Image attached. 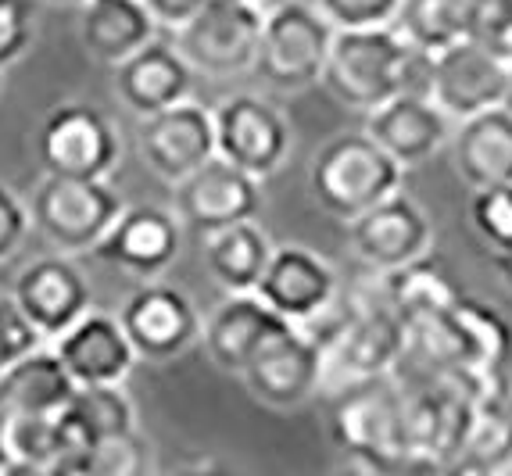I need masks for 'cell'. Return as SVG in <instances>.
Returning a JSON list of instances; mask_svg holds the SVG:
<instances>
[{
  "mask_svg": "<svg viewBox=\"0 0 512 476\" xmlns=\"http://www.w3.org/2000/svg\"><path fill=\"white\" fill-rule=\"evenodd\" d=\"M255 294L276 315H283L287 323L298 326L316 319L333 301V294H337V272L316 251H308V247H273L262 280L255 283Z\"/></svg>",
  "mask_w": 512,
  "mask_h": 476,
  "instance_id": "e0dca14e",
  "label": "cell"
},
{
  "mask_svg": "<svg viewBox=\"0 0 512 476\" xmlns=\"http://www.w3.org/2000/svg\"><path fill=\"white\" fill-rule=\"evenodd\" d=\"M36 0H0V68L15 65L33 47Z\"/></svg>",
  "mask_w": 512,
  "mask_h": 476,
  "instance_id": "e575fe53",
  "label": "cell"
},
{
  "mask_svg": "<svg viewBox=\"0 0 512 476\" xmlns=\"http://www.w3.org/2000/svg\"><path fill=\"white\" fill-rule=\"evenodd\" d=\"M477 401L448 380H427L405 391L402 459L405 469H448L470 434Z\"/></svg>",
  "mask_w": 512,
  "mask_h": 476,
  "instance_id": "8992f818",
  "label": "cell"
},
{
  "mask_svg": "<svg viewBox=\"0 0 512 476\" xmlns=\"http://www.w3.org/2000/svg\"><path fill=\"white\" fill-rule=\"evenodd\" d=\"M262 208L258 176L237 169L233 162L212 154L190 176L176 179V212L190 230L208 237L233 222H248Z\"/></svg>",
  "mask_w": 512,
  "mask_h": 476,
  "instance_id": "7c38bea8",
  "label": "cell"
},
{
  "mask_svg": "<svg viewBox=\"0 0 512 476\" xmlns=\"http://www.w3.org/2000/svg\"><path fill=\"white\" fill-rule=\"evenodd\" d=\"M119 323L137 358L169 362L201 337V315L183 290L169 283H144L122 305Z\"/></svg>",
  "mask_w": 512,
  "mask_h": 476,
  "instance_id": "5bb4252c",
  "label": "cell"
},
{
  "mask_svg": "<svg viewBox=\"0 0 512 476\" xmlns=\"http://www.w3.org/2000/svg\"><path fill=\"white\" fill-rule=\"evenodd\" d=\"M40 344V330L29 323V315L18 308V301L0 294V373L15 366L18 358L29 355L33 348H40Z\"/></svg>",
  "mask_w": 512,
  "mask_h": 476,
  "instance_id": "d590c367",
  "label": "cell"
},
{
  "mask_svg": "<svg viewBox=\"0 0 512 476\" xmlns=\"http://www.w3.org/2000/svg\"><path fill=\"white\" fill-rule=\"evenodd\" d=\"M509 76H512V61H509Z\"/></svg>",
  "mask_w": 512,
  "mask_h": 476,
  "instance_id": "7bdbcfd3",
  "label": "cell"
},
{
  "mask_svg": "<svg viewBox=\"0 0 512 476\" xmlns=\"http://www.w3.org/2000/svg\"><path fill=\"white\" fill-rule=\"evenodd\" d=\"M470 219H473V230L480 233V240L491 247V255H509L512 251V183L473 190Z\"/></svg>",
  "mask_w": 512,
  "mask_h": 476,
  "instance_id": "d6a6232c",
  "label": "cell"
},
{
  "mask_svg": "<svg viewBox=\"0 0 512 476\" xmlns=\"http://www.w3.org/2000/svg\"><path fill=\"white\" fill-rule=\"evenodd\" d=\"M484 0H402L394 26L423 54L466 40L477 29Z\"/></svg>",
  "mask_w": 512,
  "mask_h": 476,
  "instance_id": "83f0119b",
  "label": "cell"
},
{
  "mask_svg": "<svg viewBox=\"0 0 512 476\" xmlns=\"http://www.w3.org/2000/svg\"><path fill=\"white\" fill-rule=\"evenodd\" d=\"M11 298L29 315L43 340H54L90 312V283L65 255L36 258L18 272Z\"/></svg>",
  "mask_w": 512,
  "mask_h": 476,
  "instance_id": "ac0fdd59",
  "label": "cell"
},
{
  "mask_svg": "<svg viewBox=\"0 0 512 476\" xmlns=\"http://www.w3.org/2000/svg\"><path fill=\"white\" fill-rule=\"evenodd\" d=\"M308 183L326 212L351 222L402 187V165L369 133H344L316 154Z\"/></svg>",
  "mask_w": 512,
  "mask_h": 476,
  "instance_id": "3957f363",
  "label": "cell"
},
{
  "mask_svg": "<svg viewBox=\"0 0 512 476\" xmlns=\"http://www.w3.org/2000/svg\"><path fill=\"white\" fill-rule=\"evenodd\" d=\"M65 412L76 416L97 441L137 426V412H133L129 394L122 391V383H90V387H76L69 405H65Z\"/></svg>",
  "mask_w": 512,
  "mask_h": 476,
  "instance_id": "4dcf8cb0",
  "label": "cell"
},
{
  "mask_svg": "<svg viewBox=\"0 0 512 476\" xmlns=\"http://www.w3.org/2000/svg\"><path fill=\"white\" fill-rule=\"evenodd\" d=\"M351 251L369 269H394L430 251V222L416 201L394 190L351 219Z\"/></svg>",
  "mask_w": 512,
  "mask_h": 476,
  "instance_id": "2e32d148",
  "label": "cell"
},
{
  "mask_svg": "<svg viewBox=\"0 0 512 476\" xmlns=\"http://www.w3.org/2000/svg\"><path fill=\"white\" fill-rule=\"evenodd\" d=\"M122 197L104 179L47 176L33 194V222L61 255L94 251L111 222L122 215Z\"/></svg>",
  "mask_w": 512,
  "mask_h": 476,
  "instance_id": "5b68a950",
  "label": "cell"
},
{
  "mask_svg": "<svg viewBox=\"0 0 512 476\" xmlns=\"http://www.w3.org/2000/svg\"><path fill=\"white\" fill-rule=\"evenodd\" d=\"M287 319L258 298L255 290H237L215 308V315L205 326V348L222 373H244L248 358L258 351L265 337L283 330Z\"/></svg>",
  "mask_w": 512,
  "mask_h": 476,
  "instance_id": "603a6c76",
  "label": "cell"
},
{
  "mask_svg": "<svg viewBox=\"0 0 512 476\" xmlns=\"http://www.w3.org/2000/svg\"><path fill=\"white\" fill-rule=\"evenodd\" d=\"M47 4H83V0H47Z\"/></svg>",
  "mask_w": 512,
  "mask_h": 476,
  "instance_id": "60d3db41",
  "label": "cell"
},
{
  "mask_svg": "<svg viewBox=\"0 0 512 476\" xmlns=\"http://www.w3.org/2000/svg\"><path fill=\"white\" fill-rule=\"evenodd\" d=\"M262 11L248 0H205V8L180 26V54L205 76H237L255 68Z\"/></svg>",
  "mask_w": 512,
  "mask_h": 476,
  "instance_id": "9c48e42d",
  "label": "cell"
},
{
  "mask_svg": "<svg viewBox=\"0 0 512 476\" xmlns=\"http://www.w3.org/2000/svg\"><path fill=\"white\" fill-rule=\"evenodd\" d=\"M491 262L498 265V272L505 276V283L512 287V255H491Z\"/></svg>",
  "mask_w": 512,
  "mask_h": 476,
  "instance_id": "ab89813d",
  "label": "cell"
},
{
  "mask_svg": "<svg viewBox=\"0 0 512 476\" xmlns=\"http://www.w3.org/2000/svg\"><path fill=\"white\" fill-rule=\"evenodd\" d=\"M273 255V244L262 230L255 226V219L233 222L226 230H215L205 237V262L208 272L215 276L222 290H255V283L262 280L265 265Z\"/></svg>",
  "mask_w": 512,
  "mask_h": 476,
  "instance_id": "4316f807",
  "label": "cell"
},
{
  "mask_svg": "<svg viewBox=\"0 0 512 476\" xmlns=\"http://www.w3.org/2000/svg\"><path fill=\"white\" fill-rule=\"evenodd\" d=\"M512 462V408L509 398L480 401L473 412L470 434L462 441L459 455L452 459V466L444 473H470V476H487L502 473Z\"/></svg>",
  "mask_w": 512,
  "mask_h": 476,
  "instance_id": "f546056e",
  "label": "cell"
},
{
  "mask_svg": "<svg viewBox=\"0 0 512 476\" xmlns=\"http://www.w3.org/2000/svg\"><path fill=\"white\" fill-rule=\"evenodd\" d=\"M29 222H33V215L15 197V190L0 187V262L11 258L22 247V240L29 233Z\"/></svg>",
  "mask_w": 512,
  "mask_h": 476,
  "instance_id": "74e56055",
  "label": "cell"
},
{
  "mask_svg": "<svg viewBox=\"0 0 512 476\" xmlns=\"http://www.w3.org/2000/svg\"><path fill=\"white\" fill-rule=\"evenodd\" d=\"M72 391H76V380L61 366L58 351H47L40 344L0 373V412L58 416L69 405Z\"/></svg>",
  "mask_w": 512,
  "mask_h": 476,
  "instance_id": "d4e9b609",
  "label": "cell"
},
{
  "mask_svg": "<svg viewBox=\"0 0 512 476\" xmlns=\"http://www.w3.org/2000/svg\"><path fill=\"white\" fill-rule=\"evenodd\" d=\"M366 133L402 169H409V165L427 162L430 154L448 140V115L430 97L405 90V94L391 97V101L369 111Z\"/></svg>",
  "mask_w": 512,
  "mask_h": 476,
  "instance_id": "7402d4cb",
  "label": "cell"
},
{
  "mask_svg": "<svg viewBox=\"0 0 512 476\" xmlns=\"http://www.w3.org/2000/svg\"><path fill=\"white\" fill-rule=\"evenodd\" d=\"M405 391L380 376H362L337 387L330 405V441L369 473H398L402 459Z\"/></svg>",
  "mask_w": 512,
  "mask_h": 476,
  "instance_id": "7a4b0ae2",
  "label": "cell"
},
{
  "mask_svg": "<svg viewBox=\"0 0 512 476\" xmlns=\"http://www.w3.org/2000/svg\"><path fill=\"white\" fill-rule=\"evenodd\" d=\"M337 29L323 11L301 0H287L269 15H262L255 68L258 76L276 90H305L323 76L326 54Z\"/></svg>",
  "mask_w": 512,
  "mask_h": 476,
  "instance_id": "277c9868",
  "label": "cell"
},
{
  "mask_svg": "<svg viewBox=\"0 0 512 476\" xmlns=\"http://www.w3.org/2000/svg\"><path fill=\"white\" fill-rule=\"evenodd\" d=\"M54 351H58L61 366L76 380V387L122 383L137 366V351L129 344L122 323L101 312L79 315L69 330L54 337Z\"/></svg>",
  "mask_w": 512,
  "mask_h": 476,
  "instance_id": "ffe728a7",
  "label": "cell"
},
{
  "mask_svg": "<svg viewBox=\"0 0 512 476\" xmlns=\"http://www.w3.org/2000/svg\"><path fill=\"white\" fill-rule=\"evenodd\" d=\"M147 469H151V444L133 426V430L101 437L94 444L86 476H144Z\"/></svg>",
  "mask_w": 512,
  "mask_h": 476,
  "instance_id": "1f68e13d",
  "label": "cell"
},
{
  "mask_svg": "<svg viewBox=\"0 0 512 476\" xmlns=\"http://www.w3.org/2000/svg\"><path fill=\"white\" fill-rule=\"evenodd\" d=\"M248 4H262V0H248Z\"/></svg>",
  "mask_w": 512,
  "mask_h": 476,
  "instance_id": "b9f144b4",
  "label": "cell"
},
{
  "mask_svg": "<svg viewBox=\"0 0 512 476\" xmlns=\"http://www.w3.org/2000/svg\"><path fill=\"white\" fill-rule=\"evenodd\" d=\"M316 8L333 29L394 26L402 0H316Z\"/></svg>",
  "mask_w": 512,
  "mask_h": 476,
  "instance_id": "836d02e7",
  "label": "cell"
},
{
  "mask_svg": "<svg viewBox=\"0 0 512 476\" xmlns=\"http://www.w3.org/2000/svg\"><path fill=\"white\" fill-rule=\"evenodd\" d=\"M144 4L151 11L154 26H169V29L187 26L190 18L205 8V0H144Z\"/></svg>",
  "mask_w": 512,
  "mask_h": 476,
  "instance_id": "f35d334b",
  "label": "cell"
},
{
  "mask_svg": "<svg viewBox=\"0 0 512 476\" xmlns=\"http://www.w3.org/2000/svg\"><path fill=\"white\" fill-rule=\"evenodd\" d=\"M427 72V54L416 51L394 26L337 29L323 65V83L337 101L373 111L412 90Z\"/></svg>",
  "mask_w": 512,
  "mask_h": 476,
  "instance_id": "6da1fadb",
  "label": "cell"
},
{
  "mask_svg": "<svg viewBox=\"0 0 512 476\" xmlns=\"http://www.w3.org/2000/svg\"><path fill=\"white\" fill-rule=\"evenodd\" d=\"M190 83H194V68L180 54V47H169V43L151 40L115 65V94L140 119L187 101Z\"/></svg>",
  "mask_w": 512,
  "mask_h": 476,
  "instance_id": "44dd1931",
  "label": "cell"
},
{
  "mask_svg": "<svg viewBox=\"0 0 512 476\" xmlns=\"http://www.w3.org/2000/svg\"><path fill=\"white\" fill-rule=\"evenodd\" d=\"M212 119L215 154L258 179L273 176L291 151V129L283 115L255 94L226 97L212 111Z\"/></svg>",
  "mask_w": 512,
  "mask_h": 476,
  "instance_id": "8fae6325",
  "label": "cell"
},
{
  "mask_svg": "<svg viewBox=\"0 0 512 476\" xmlns=\"http://www.w3.org/2000/svg\"><path fill=\"white\" fill-rule=\"evenodd\" d=\"M323 383L337 380V387L362 376L391 373L402 362V319L384 308H351L344 319L326 326L316 337Z\"/></svg>",
  "mask_w": 512,
  "mask_h": 476,
  "instance_id": "ba28073f",
  "label": "cell"
},
{
  "mask_svg": "<svg viewBox=\"0 0 512 476\" xmlns=\"http://www.w3.org/2000/svg\"><path fill=\"white\" fill-rule=\"evenodd\" d=\"M79 40L90 58L119 65L154 40V18L144 0H83Z\"/></svg>",
  "mask_w": 512,
  "mask_h": 476,
  "instance_id": "484cf974",
  "label": "cell"
},
{
  "mask_svg": "<svg viewBox=\"0 0 512 476\" xmlns=\"http://www.w3.org/2000/svg\"><path fill=\"white\" fill-rule=\"evenodd\" d=\"M427 97L448 119H470L477 111L505 104L512 94L509 61L487 51L477 36L427 54Z\"/></svg>",
  "mask_w": 512,
  "mask_h": 476,
  "instance_id": "52a82bcc",
  "label": "cell"
},
{
  "mask_svg": "<svg viewBox=\"0 0 512 476\" xmlns=\"http://www.w3.org/2000/svg\"><path fill=\"white\" fill-rule=\"evenodd\" d=\"M40 162L47 176L69 179H104L119 165V133L104 119L101 111L90 104H58L43 119L40 140H36Z\"/></svg>",
  "mask_w": 512,
  "mask_h": 476,
  "instance_id": "30bf717a",
  "label": "cell"
},
{
  "mask_svg": "<svg viewBox=\"0 0 512 476\" xmlns=\"http://www.w3.org/2000/svg\"><path fill=\"white\" fill-rule=\"evenodd\" d=\"M462 298L459 283L448 276L441 262H430L427 255L412 258L405 265H394L384 272V301L398 319L409 315L444 312Z\"/></svg>",
  "mask_w": 512,
  "mask_h": 476,
  "instance_id": "f1b7e54d",
  "label": "cell"
},
{
  "mask_svg": "<svg viewBox=\"0 0 512 476\" xmlns=\"http://www.w3.org/2000/svg\"><path fill=\"white\" fill-rule=\"evenodd\" d=\"M140 154L169 183L190 176L215 154V119L205 104L180 101L140 119Z\"/></svg>",
  "mask_w": 512,
  "mask_h": 476,
  "instance_id": "9a60e30c",
  "label": "cell"
},
{
  "mask_svg": "<svg viewBox=\"0 0 512 476\" xmlns=\"http://www.w3.org/2000/svg\"><path fill=\"white\" fill-rule=\"evenodd\" d=\"M473 36L484 43L487 51L512 61V0H484Z\"/></svg>",
  "mask_w": 512,
  "mask_h": 476,
  "instance_id": "8d00e7d4",
  "label": "cell"
},
{
  "mask_svg": "<svg viewBox=\"0 0 512 476\" xmlns=\"http://www.w3.org/2000/svg\"><path fill=\"white\" fill-rule=\"evenodd\" d=\"M455 172L473 190L512 183V111L505 104L462 119L455 133Z\"/></svg>",
  "mask_w": 512,
  "mask_h": 476,
  "instance_id": "cb8c5ba5",
  "label": "cell"
},
{
  "mask_svg": "<svg viewBox=\"0 0 512 476\" xmlns=\"http://www.w3.org/2000/svg\"><path fill=\"white\" fill-rule=\"evenodd\" d=\"M244 383L262 405L298 408L323 387V362H319L316 337L298 333L294 323L265 337L244 366Z\"/></svg>",
  "mask_w": 512,
  "mask_h": 476,
  "instance_id": "4fadbf2b",
  "label": "cell"
},
{
  "mask_svg": "<svg viewBox=\"0 0 512 476\" xmlns=\"http://www.w3.org/2000/svg\"><path fill=\"white\" fill-rule=\"evenodd\" d=\"M94 255L133 276H158L180 255V219L154 204L122 208V215L94 247Z\"/></svg>",
  "mask_w": 512,
  "mask_h": 476,
  "instance_id": "d6986e66",
  "label": "cell"
}]
</instances>
